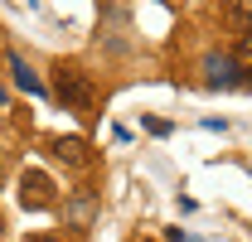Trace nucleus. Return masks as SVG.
Instances as JSON below:
<instances>
[{"mask_svg": "<svg viewBox=\"0 0 252 242\" xmlns=\"http://www.w3.org/2000/svg\"><path fill=\"white\" fill-rule=\"evenodd\" d=\"M54 92H59L63 107H73V112H88L93 107V83L78 68H54Z\"/></svg>", "mask_w": 252, "mask_h": 242, "instance_id": "obj_1", "label": "nucleus"}, {"mask_svg": "<svg viewBox=\"0 0 252 242\" xmlns=\"http://www.w3.org/2000/svg\"><path fill=\"white\" fill-rule=\"evenodd\" d=\"M20 204L30 213L49 209V204H54V180H49L44 170H25V180H20Z\"/></svg>", "mask_w": 252, "mask_h": 242, "instance_id": "obj_2", "label": "nucleus"}, {"mask_svg": "<svg viewBox=\"0 0 252 242\" xmlns=\"http://www.w3.org/2000/svg\"><path fill=\"white\" fill-rule=\"evenodd\" d=\"M204 68H209V83H214V88H243V83H248V73H243L238 63H228L223 54H209Z\"/></svg>", "mask_w": 252, "mask_h": 242, "instance_id": "obj_3", "label": "nucleus"}, {"mask_svg": "<svg viewBox=\"0 0 252 242\" xmlns=\"http://www.w3.org/2000/svg\"><path fill=\"white\" fill-rule=\"evenodd\" d=\"M49 151L59 155L63 165H78V170H83V165H93V155H88V141H78V136H59Z\"/></svg>", "mask_w": 252, "mask_h": 242, "instance_id": "obj_4", "label": "nucleus"}, {"mask_svg": "<svg viewBox=\"0 0 252 242\" xmlns=\"http://www.w3.org/2000/svg\"><path fill=\"white\" fill-rule=\"evenodd\" d=\"M10 78H15V88H20V92H30V97H44V83H39V73H34V68L20 59V54H10Z\"/></svg>", "mask_w": 252, "mask_h": 242, "instance_id": "obj_5", "label": "nucleus"}, {"mask_svg": "<svg viewBox=\"0 0 252 242\" xmlns=\"http://www.w3.org/2000/svg\"><path fill=\"white\" fill-rule=\"evenodd\" d=\"M248 5H252V0H228V25H233L238 39L248 34Z\"/></svg>", "mask_w": 252, "mask_h": 242, "instance_id": "obj_6", "label": "nucleus"}, {"mask_svg": "<svg viewBox=\"0 0 252 242\" xmlns=\"http://www.w3.org/2000/svg\"><path fill=\"white\" fill-rule=\"evenodd\" d=\"M88 218H93V199H78V204H73V223L88 228Z\"/></svg>", "mask_w": 252, "mask_h": 242, "instance_id": "obj_7", "label": "nucleus"}, {"mask_svg": "<svg viewBox=\"0 0 252 242\" xmlns=\"http://www.w3.org/2000/svg\"><path fill=\"white\" fill-rule=\"evenodd\" d=\"M25 242H59V238H49V233H34V238H25Z\"/></svg>", "mask_w": 252, "mask_h": 242, "instance_id": "obj_8", "label": "nucleus"}, {"mask_svg": "<svg viewBox=\"0 0 252 242\" xmlns=\"http://www.w3.org/2000/svg\"><path fill=\"white\" fill-rule=\"evenodd\" d=\"M0 184H5V160H0Z\"/></svg>", "mask_w": 252, "mask_h": 242, "instance_id": "obj_9", "label": "nucleus"}, {"mask_svg": "<svg viewBox=\"0 0 252 242\" xmlns=\"http://www.w3.org/2000/svg\"><path fill=\"white\" fill-rule=\"evenodd\" d=\"M0 102H5V88H0Z\"/></svg>", "mask_w": 252, "mask_h": 242, "instance_id": "obj_10", "label": "nucleus"}]
</instances>
